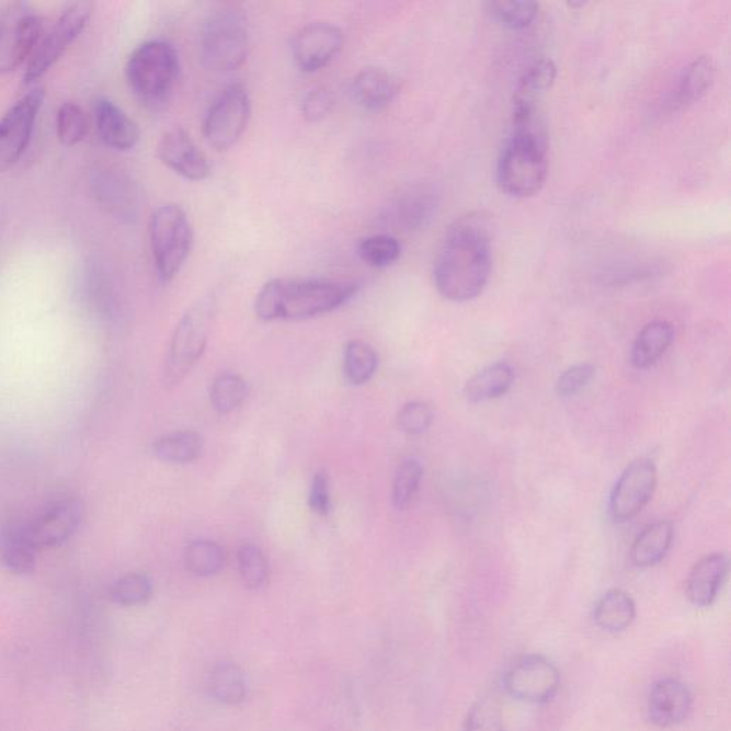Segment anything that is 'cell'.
I'll return each mask as SVG.
<instances>
[{
    "mask_svg": "<svg viewBox=\"0 0 731 731\" xmlns=\"http://www.w3.org/2000/svg\"><path fill=\"white\" fill-rule=\"evenodd\" d=\"M92 15L93 3L69 4L49 27H45L26 62L25 82L27 84L35 83L62 58L66 49L88 26Z\"/></svg>",
    "mask_w": 731,
    "mask_h": 731,
    "instance_id": "8",
    "label": "cell"
},
{
    "mask_svg": "<svg viewBox=\"0 0 731 731\" xmlns=\"http://www.w3.org/2000/svg\"><path fill=\"white\" fill-rule=\"evenodd\" d=\"M206 687L214 700L225 706L242 705L248 697V682L243 670L229 660H220L210 667Z\"/></svg>",
    "mask_w": 731,
    "mask_h": 731,
    "instance_id": "22",
    "label": "cell"
},
{
    "mask_svg": "<svg viewBox=\"0 0 731 731\" xmlns=\"http://www.w3.org/2000/svg\"><path fill=\"white\" fill-rule=\"evenodd\" d=\"M92 119L99 138L110 148L127 152L139 144L138 124L111 99L103 96L94 99Z\"/></svg>",
    "mask_w": 731,
    "mask_h": 731,
    "instance_id": "18",
    "label": "cell"
},
{
    "mask_svg": "<svg viewBox=\"0 0 731 731\" xmlns=\"http://www.w3.org/2000/svg\"><path fill=\"white\" fill-rule=\"evenodd\" d=\"M362 261L375 269L393 265L402 254L399 240L389 233H377L362 239L357 247Z\"/></svg>",
    "mask_w": 731,
    "mask_h": 731,
    "instance_id": "36",
    "label": "cell"
},
{
    "mask_svg": "<svg viewBox=\"0 0 731 731\" xmlns=\"http://www.w3.org/2000/svg\"><path fill=\"white\" fill-rule=\"evenodd\" d=\"M181 64L172 44L148 41L127 59L125 73L132 93L150 110L167 105L176 89Z\"/></svg>",
    "mask_w": 731,
    "mask_h": 731,
    "instance_id": "4",
    "label": "cell"
},
{
    "mask_svg": "<svg viewBox=\"0 0 731 731\" xmlns=\"http://www.w3.org/2000/svg\"><path fill=\"white\" fill-rule=\"evenodd\" d=\"M435 413L427 403L410 402L404 404L398 414L400 431L409 436H422L432 427Z\"/></svg>",
    "mask_w": 731,
    "mask_h": 731,
    "instance_id": "41",
    "label": "cell"
},
{
    "mask_svg": "<svg viewBox=\"0 0 731 731\" xmlns=\"http://www.w3.org/2000/svg\"><path fill=\"white\" fill-rule=\"evenodd\" d=\"M560 673L540 654L522 655L507 667L503 685L513 699L544 705L553 700L560 688Z\"/></svg>",
    "mask_w": 731,
    "mask_h": 731,
    "instance_id": "11",
    "label": "cell"
},
{
    "mask_svg": "<svg viewBox=\"0 0 731 731\" xmlns=\"http://www.w3.org/2000/svg\"><path fill=\"white\" fill-rule=\"evenodd\" d=\"M594 623L607 633H621L629 629L636 617V605L629 593L620 589L603 594L594 606Z\"/></svg>",
    "mask_w": 731,
    "mask_h": 731,
    "instance_id": "28",
    "label": "cell"
},
{
    "mask_svg": "<svg viewBox=\"0 0 731 731\" xmlns=\"http://www.w3.org/2000/svg\"><path fill=\"white\" fill-rule=\"evenodd\" d=\"M353 101L363 110L377 112L388 107L398 98L400 80L384 68H365L352 80Z\"/></svg>",
    "mask_w": 731,
    "mask_h": 731,
    "instance_id": "21",
    "label": "cell"
},
{
    "mask_svg": "<svg viewBox=\"0 0 731 731\" xmlns=\"http://www.w3.org/2000/svg\"><path fill=\"white\" fill-rule=\"evenodd\" d=\"M44 101L45 89H32L18 99L0 119V172L15 167L25 153Z\"/></svg>",
    "mask_w": 731,
    "mask_h": 731,
    "instance_id": "12",
    "label": "cell"
},
{
    "mask_svg": "<svg viewBox=\"0 0 731 731\" xmlns=\"http://www.w3.org/2000/svg\"><path fill=\"white\" fill-rule=\"evenodd\" d=\"M514 377L511 363L502 361L486 366L467 380L464 389L466 399L471 403H483L502 398L512 389Z\"/></svg>",
    "mask_w": 731,
    "mask_h": 731,
    "instance_id": "24",
    "label": "cell"
},
{
    "mask_svg": "<svg viewBox=\"0 0 731 731\" xmlns=\"http://www.w3.org/2000/svg\"><path fill=\"white\" fill-rule=\"evenodd\" d=\"M238 570L249 591H262L271 579V566L261 547L244 544L238 550Z\"/></svg>",
    "mask_w": 731,
    "mask_h": 731,
    "instance_id": "33",
    "label": "cell"
},
{
    "mask_svg": "<svg viewBox=\"0 0 731 731\" xmlns=\"http://www.w3.org/2000/svg\"><path fill=\"white\" fill-rule=\"evenodd\" d=\"M153 455L159 460L172 465L192 464L203 453V441L196 432L181 431L159 437L152 446Z\"/></svg>",
    "mask_w": 731,
    "mask_h": 731,
    "instance_id": "30",
    "label": "cell"
},
{
    "mask_svg": "<svg viewBox=\"0 0 731 731\" xmlns=\"http://www.w3.org/2000/svg\"><path fill=\"white\" fill-rule=\"evenodd\" d=\"M334 106V98L328 89H313L301 102V115L306 121L319 122L329 116Z\"/></svg>",
    "mask_w": 731,
    "mask_h": 731,
    "instance_id": "44",
    "label": "cell"
},
{
    "mask_svg": "<svg viewBox=\"0 0 731 731\" xmlns=\"http://www.w3.org/2000/svg\"><path fill=\"white\" fill-rule=\"evenodd\" d=\"M594 374H596V367L592 363H579V365L569 367L556 381V393L560 398H572L591 385Z\"/></svg>",
    "mask_w": 731,
    "mask_h": 731,
    "instance_id": "42",
    "label": "cell"
},
{
    "mask_svg": "<svg viewBox=\"0 0 731 731\" xmlns=\"http://www.w3.org/2000/svg\"><path fill=\"white\" fill-rule=\"evenodd\" d=\"M248 384L239 375L221 374L210 388V403L219 414H230L238 410L248 398Z\"/></svg>",
    "mask_w": 731,
    "mask_h": 731,
    "instance_id": "35",
    "label": "cell"
},
{
    "mask_svg": "<svg viewBox=\"0 0 731 731\" xmlns=\"http://www.w3.org/2000/svg\"><path fill=\"white\" fill-rule=\"evenodd\" d=\"M674 539L670 522H655L640 533L630 549V560L636 568H654L666 558Z\"/></svg>",
    "mask_w": 731,
    "mask_h": 731,
    "instance_id": "27",
    "label": "cell"
},
{
    "mask_svg": "<svg viewBox=\"0 0 731 731\" xmlns=\"http://www.w3.org/2000/svg\"><path fill=\"white\" fill-rule=\"evenodd\" d=\"M185 566L187 572L196 578H212L225 568V550L210 540H195L186 547Z\"/></svg>",
    "mask_w": 731,
    "mask_h": 731,
    "instance_id": "32",
    "label": "cell"
},
{
    "mask_svg": "<svg viewBox=\"0 0 731 731\" xmlns=\"http://www.w3.org/2000/svg\"><path fill=\"white\" fill-rule=\"evenodd\" d=\"M357 290V283L352 281L282 277L262 287L254 300V313L262 322L313 319L342 308Z\"/></svg>",
    "mask_w": 731,
    "mask_h": 731,
    "instance_id": "2",
    "label": "cell"
},
{
    "mask_svg": "<svg viewBox=\"0 0 731 731\" xmlns=\"http://www.w3.org/2000/svg\"><path fill=\"white\" fill-rule=\"evenodd\" d=\"M547 178V138L537 107H514L511 139L498 163V183L509 196L530 197Z\"/></svg>",
    "mask_w": 731,
    "mask_h": 731,
    "instance_id": "3",
    "label": "cell"
},
{
    "mask_svg": "<svg viewBox=\"0 0 731 731\" xmlns=\"http://www.w3.org/2000/svg\"><path fill=\"white\" fill-rule=\"evenodd\" d=\"M56 132L60 144L72 148L88 136L89 117L75 102H65L56 117Z\"/></svg>",
    "mask_w": 731,
    "mask_h": 731,
    "instance_id": "37",
    "label": "cell"
},
{
    "mask_svg": "<svg viewBox=\"0 0 731 731\" xmlns=\"http://www.w3.org/2000/svg\"><path fill=\"white\" fill-rule=\"evenodd\" d=\"M36 553L30 527L11 525L0 535V561L9 572L31 573L36 566Z\"/></svg>",
    "mask_w": 731,
    "mask_h": 731,
    "instance_id": "26",
    "label": "cell"
},
{
    "mask_svg": "<svg viewBox=\"0 0 731 731\" xmlns=\"http://www.w3.org/2000/svg\"><path fill=\"white\" fill-rule=\"evenodd\" d=\"M423 466L414 457H408L398 466L391 489V502L398 511H406L416 499L423 479Z\"/></svg>",
    "mask_w": 731,
    "mask_h": 731,
    "instance_id": "34",
    "label": "cell"
},
{
    "mask_svg": "<svg viewBox=\"0 0 731 731\" xmlns=\"http://www.w3.org/2000/svg\"><path fill=\"white\" fill-rule=\"evenodd\" d=\"M556 77H558V68L553 60H536L518 79L516 93H514V107H536L541 94L553 87Z\"/></svg>",
    "mask_w": 731,
    "mask_h": 731,
    "instance_id": "29",
    "label": "cell"
},
{
    "mask_svg": "<svg viewBox=\"0 0 731 731\" xmlns=\"http://www.w3.org/2000/svg\"><path fill=\"white\" fill-rule=\"evenodd\" d=\"M379 367V356L374 347L362 341H351L344 346L343 372L349 384L366 385Z\"/></svg>",
    "mask_w": 731,
    "mask_h": 731,
    "instance_id": "31",
    "label": "cell"
},
{
    "mask_svg": "<svg viewBox=\"0 0 731 731\" xmlns=\"http://www.w3.org/2000/svg\"><path fill=\"white\" fill-rule=\"evenodd\" d=\"M692 705L690 692L682 682L662 678L650 690L649 717L659 728H673L687 719Z\"/></svg>",
    "mask_w": 731,
    "mask_h": 731,
    "instance_id": "19",
    "label": "cell"
},
{
    "mask_svg": "<svg viewBox=\"0 0 731 731\" xmlns=\"http://www.w3.org/2000/svg\"><path fill=\"white\" fill-rule=\"evenodd\" d=\"M492 236L482 215L457 220L433 266V283L445 299L465 304L483 294L492 275Z\"/></svg>",
    "mask_w": 731,
    "mask_h": 731,
    "instance_id": "1",
    "label": "cell"
},
{
    "mask_svg": "<svg viewBox=\"0 0 731 731\" xmlns=\"http://www.w3.org/2000/svg\"><path fill=\"white\" fill-rule=\"evenodd\" d=\"M730 559L726 553H711L701 558L688 573L686 594L697 607L713 605L728 579Z\"/></svg>",
    "mask_w": 731,
    "mask_h": 731,
    "instance_id": "20",
    "label": "cell"
},
{
    "mask_svg": "<svg viewBox=\"0 0 731 731\" xmlns=\"http://www.w3.org/2000/svg\"><path fill=\"white\" fill-rule=\"evenodd\" d=\"M344 32L328 22H316L296 33L292 42V54L297 68L306 73L318 72L341 54Z\"/></svg>",
    "mask_w": 731,
    "mask_h": 731,
    "instance_id": "15",
    "label": "cell"
},
{
    "mask_svg": "<svg viewBox=\"0 0 731 731\" xmlns=\"http://www.w3.org/2000/svg\"><path fill=\"white\" fill-rule=\"evenodd\" d=\"M716 65L710 56H700L688 64L678 78L676 88L672 93L670 105L674 110H681L699 101L709 91L715 82Z\"/></svg>",
    "mask_w": 731,
    "mask_h": 731,
    "instance_id": "25",
    "label": "cell"
},
{
    "mask_svg": "<svg viewBox=\"0 0 731 731\" xmlns=\"http://www.w3.org/2000/svg\"><path fill=\"white\" fill-rule=\"evenodd\" d=\"M113 602L121 606H140L150 601L153 594L152 582L141 573H129L117 580L112 587Z\"/></svg>",
    "mask_w": 731,
    "mask_h": 731,
    "instance_id": "39",
    "label": "cell"
},
{
    "mask_svg": "<svg viewBox=\"0 0 731 731\" xmlns=\"http://www.w3.org/2000/svg\"><path fill=\"white\" fill-rule=\"evenodd\" d=\"M44 30V21L30 3H11L0 12V75L30 60Z\"/></svg>",
    "mask_w": 731,
    "mask_h": 731,
    "instance_id": "10",
    "label": "cell"
},
{
    "mask_svg": "<svg viewBox=\"0 0 731 731\" xmlns=\"http://www.w3.org/2000/svg\"><path fill=\"white\" fill-rule=\"evenodd\" d=\"M309 507L319 516H328L332 509V499H330L329 476L327 471H318L311 480L309 493Z\"/></svg>",
    "mask_w": 731,
    "mask_h": 731,
    "instance_id": "45",
    "label": "cell"
},
{
    "mask_svg": "<svg viewBox=\"0 0 731 731\" xmlns=\"http://www.w3.org/2000/svg\"><path fill=\"white\" fill-rule=\"evenodd\" d=\"M655 488H658V469L653 461L649 459L631 461L612 489L608 511L613 521L617 523L633 521L653 499Z\"/></svg>",
    "mask_w": 731,
    "mask_h": 731,
    "instance_id": "14",
    "label": "cell"
},
{
    "mask_svg": "<svg viewBox=\"0 0 731 731\" xmlns=\"http://www.w3.org/2000/svg\"><path fill=\"white\" fill-rule=\"evenodd\" d=\"M149 243L159 279L171 282L181 272L193 247V229L186 212L168 203L150 216Z\"/></svg>",
    "mask_w": 731,
    "mask_h": 731,
    "instance_id": "7",
    "label": "cell"
},
{
    "mask_svg": "<svg viewBox=\"0 0 731 731\" xmlns=\"http://www.w3.org/2000/svg\"><path fill=\"white\" fill-rule=\"evenodd\" d=\"M674 334L673 324L666 320L646 324L631 347V365L639 370L650 369L672 346Z\"/></svg>",
    "mask_w": 731,
    "mask_h": 731,
    "instance_id": "23",
    "label": "cell"
},
{
    "mask_svg": "<svg viewBox=\"0 0 731 731\" xmlns=\"http://www.w3.org/2000/svg\"><path fill=\"white\" fill-rule=\"evenodd\" d=\"M490 15L511 30H523L530 25L539 12V4L529 0H496L488 3Z\"/></svg>",
    "mask_w": 731,
    "mask_h": 731,
    "instance_id": "38",
    "label": "cell"
},
{
    "mask_svg": "<svg viewBox=\"0 0 731 731\" xmlns=\"http://www.w3.org/2000/svg\"><path fill=\"white\" fill-rule=\"evenodd\" d=\"M252 101L240 83L229 84L212 103L203 121V136L210 148L225 152L238 144L247 130Z\"/></svg>",
    "mask_w": 731,
    "mask_h": 731,
    "instance_id": "9",
    "label": "cell"
},
{
    "mask_svg": "<svg viewBox=\"0 0 731 731\" xmlns=\"http://www.w3.org/2000/svg\"><path fill=\"white\" fill-rule=\"evenodd\" d=\"M82 518L83 504L79 500H65L27 527L37 550L52 549L68 541L79 529Z\"/></svg>",
    "mask_w": 731,
    "mask_h": 731,
    "instance_id": "17",
    "label": "cell"
},
{
    "mask_svg": "<svg viewBox=\"0 0 731 731\" xmlns=\"http://www.w3.org/2000/svg\"><path fill=\"white\" fill-rule=\"evenodd\" d=\"M102 199L117 214L129 216L135 209L136 192L129 179L122 174H110L103 183Z\"/></svg>",
    "mask_w": 731,
    "mask_h": 731,
    "instance_id": "40",
    "label": "cell"
},
{
    "mask_svg": "<svg viewBox=\"0 0 731 731\" xmlns=\"http://www.w3.org/2000/svg\"><path fill=\"white\" fill-rule=\"evenodd\" d=\"M216 311L218 297L209 294L197 299L179 320L164 361L163 384L167 388L173 389L181 385L201 361L209 342Z\"/></svg>",
    "mask_w": 731,
    "mask_h": 731,
    "instance_id": "5",
    "label": "cell"
},
{
    "mask_svg": "<svg viewBox=\"0 0 731 731\" xmlns=\"http://www.w3.org/2000/svg\"><path fill=\"white\" fill-rule=\"evenodd\" d=\"M156 152L164 167L186 181H206L212 174L209 158L183 127L168 130L160 138Z\"/></svg>",
    "mask_w": 731,
    "mask_h": 731,
    "instance_id": "16",
    "label": "cell"
},
{
    "mask_svg": "<svg viewBox=\"0 0 731 731\" xmlns=\"http://www.w3.org/2000/svg\"><path fill=\"white\" fill-rule=\"evenodd\" d=\"M249 56L248 19L242 9L224 7L203 23L201 59L210 72L229 73L242 68Z\"/></svg>",
    "mask_w": 731,
    "mask_h": 731,
    "instance_id": "6",
    "label": "cell"
},
{
    "mask_svg": "<svg viewBox=\"0 0 731 731\" xmlns=\"http://www.w3.org/2000/svg\"><path fill=\"white\" fill-rule=\"evenodd\" d=\"M441 207V193L432 183H416L403 189L381 212L386 228L400 233L419 232L435 220Z\"/></svg>",
    "mask_w": 731,
    "mask_h": 731,
    "instance_id": "13",
    "label": "cell"
},
{
    "mask_svg": "<svg viewBox=\"0 0 731 731\" xmlns=\"http://www.w3.org/2000/svg\"><path fill=\"white\" fill-rule=\"evenodd\" d=\"M464 731H506L498 707L489 700H480L467 715Z\"/></svg>",
    "mask_w": 731,
    "mask_h": 731,
    "instance_id": "43",
    "label": "cell"
}]
</instances>
